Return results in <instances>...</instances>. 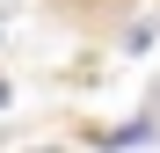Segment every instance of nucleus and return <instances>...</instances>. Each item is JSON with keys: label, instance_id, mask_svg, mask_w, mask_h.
I'll return each mask as SVG.
<instances>
[{"label": "nucleus", "instance_id": "1", "mask_svg": "<svg viewBox=\"0 0 160 153\" xmlns=\"http://www.w3.org/2000/svg\"><path fill=\"white\" fill-rule=\"evenodd\" d=\"M153 139V117H138V124H124V131H102V146H146Z\"/></svg>", "mask_w": 160, "mask_h": 153}, {"label": "nucleus", "instance_id": "2", "mask_svg": "<svg viewBox=\"0 0 160 153\" xmlns=\"http://www.w3.org/2000/svg\"><path fill=\"white\" fill-rule=\"evenodd\" d=\"M153 110H160V88H153Z\"/></svg>", "mask_w": 160, "mask_h": 153}, {"label": "nucleus", "instance_id": "3", "mask_svg": "<svg viewBox=\"0 0 160 153\" xmlns=\"http://www.w3.org/2000/svg\"><path fill=\"white\" fill-rule=\"evenodd\" d=\"M0 102H8V88H0Z\"/></svg>", "mask_w": 160, "mask_h": 153}]
</instances>
